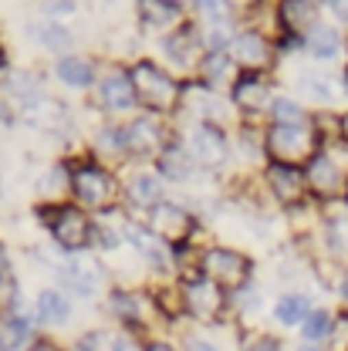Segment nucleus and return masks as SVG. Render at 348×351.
I'll list each match as a JSON object with an SVG mask.
<instances>
[{
	"mask_svg": "<svg viewBox=\"0 0 348 351\" xmlns=\"http://www.w3.org/2000/svg\"><path fill=\"white\" fill-rule=\"evenodd\" d=\"M129 78L135 88V101L149 112V115H176L179 101H183V82L173 71H166L159 61L152 58H135L129 64Z\"/></svg>",
	"mask_w": 348,
	"mask_h": 351,
	"instance_id": "f257e3e1",
	"label": "nucleus"
},
{
	"mask_svg": "<svg viewBox=\"0 0 348 351\" xmlns=\"http://www.w3.org/2000/svg\"><path fill=\"white\" fill-rule=\"evenodd\" d=\"M71 199L91 213V217H102V213H112L119 210L122 203V182L119 176L91 159H82V162H71Z\"/></svg>",
	"mask_w": 348,
	"mask_h": 351,
	"instance_id": "f03ea898",
	"label": "nucleus"
},
{
	"mask_svg": "<svg viewBox=\"0 0 348 351\" xmlns=\"http://www.w3.org/2000/svg\"><path fill=\"white\" fill-rule=\"evenodd\" d=\"M38 217L44 219V230L61 254L75 257V254H85L88 247H95V217L85 213L78 203L38 206Z\"/></svg>",
	"mask_w": 348,
	"mask_h": 351,
	"instance_id": "7ed1b4c3",
	"label": "nucleus"
},
{
	"mask_svg": "<svg viewBox=\"0 0 348 351\" xmlns=\"http://www.w3.org/2000/svg\"><path fill=\"white\" fill-rule=\"evenodd\" d=\"M325 135L318 125H267L264 129V156L267 162H281V166H298L305 169L308 162L321 152Z\"/></svg>",
	"mask_w": 348,
	"mask_h": 351,
	"instance_id": "20e7f679",
	"label": "nucleus"
},
{
	"mask_svg": "<svg viewBox=\"0 0 348 351\" xmlns=\"http://www.w3.org/2000/svg\"><path fill=\"white\" fill-rule=\"evenodd\" d=\"M176 138L183 142V149L189 152L193 166L200 173H217L230 162L233 156V138L230 132L220 129V125H210V122H196V125H183L176 129Z\"/></svg>",
	"mask_w": 348,
	"mask_h": 351,
	"instance_id": "39448f33",
	"label": "nucleus"
},
{
	"mask_svg": "<svg viewBox=\"0 0 348 351\" xmlns=\"http://www.w3.org/2000/svg\"><path fill=\"white\" fill-rule=\"evenodd\" d=\"M179 294H183V314L196 324H220L230 311V294L203 274L179 277Z\"/></svg>",
	"mask_w": 348,
	"mask_h": 351,
	"instance_id": "423d86ee",
	"label": "nucleus"
},
{
	"mask_svg": "<svg viewBox=\"0 0 348 351\" xmlns=\"http://www.w3.org/2000/svg\"><path fill=\"white\" fill-rule=\"evenodd\" d=\"M196 274L210 277L227 294H233V291H240V287H247V284L254 280V257H247L244 250H233V247L210 243V247H203V254H200Z\"/></svg>",
	"mask_w": 348,
	"mask_h": 351,
	"instance_id": "0eeeda50",
	"label": "nucleus"
},
{
	"mask_svg": "<svg viewBox=\"0 0 348 351\" xmlns=\"http://www.w3.org/2000/svg\"><path fill=\"white\" fill-rule=\"evenodd\" d=\"M105 304H108V314H112L126 331L146 335L149 328H156V324L163 321L152 291H139V287H112L108 298H105Z\"/></svg>",
	"mask_w": 348,
	"mask_h": 351,
	"instance_id": "6e6552de",
	"label": "nucleus"
},
{
	"mask_svg": "<svg viewBox=\"0 0 348 351\" xmlns=\"http://www.w3.org/2000/svg\"><path fill=\"white\" fill-rule=\"evenodd\" d=\"M156 237H163L173 250H179V247H189L193 240H196V233L203 230L200 226V219H196V213L189 210V206H183V203H176V199H163L159 206H152L149 213H146V219H142Z\"/></svg>",
	"mask_w": 348,
	"mask_h": 351,
	"instance_id": "1a4fd4ad",
	"label": "nucleus"
},
{
	"mask_svg": "<svg viewBox=\"0 0 348 351\" xmlns=\"http://www.w3.org/2000/svg\"><path fill=\"white\" fill-rule=\"evenodd\" d=\"M54 277H58L65 294H75L82 301H95L105 291V284H108L105 263L98 257H91V254H75V257L61 261L54 267Z\"/></svg>",
	"mask_w": 348,
	"mask_h": 351,
	"instance_id": "9d476101",
	"label": "nucleus"
},
{
	"mask_svg": "<svg viewBox=\"0 0 348 351\" xmlns=\"http://www.w3.org/2000/svg\"><path fill=\"white\" fill-rule=\"evenodd\" d=\"M122 129H126L129 159H139V162H156V159L166 152V145L176 138V129L166 125V119L149 115V112H142V115L129 119Z\"/></svg>",
	"mask_w": 348,
	"mask_h": 351,
	"instance_id": "9b49d317",
	"label": "nucleus"
},
{
	"mask_svg": "<svg viewBox=\"0 0 348 351\" xmlns=\"http://www.w3.org/2000/svg\"><path fill=\"white\" fill-rule=\"evenodd\" d=\"M277 41H270L267 34L254 31V27H244L237 31V38L230 44V58L240 71H251V75H270L274 64H277Z\"/></svg>",
	"mask_w": 348,
	"mask_h": 351,
	"instance_id": "f8f14e48",
	"label": "nucleus"
},
{
	"mask_svg": "<svg viewBox=\"0 0 348 351\" xmlns=\"http://www.w3.org/2000/svg\"><path fill=\"white\" fill-rule=\"evenodd\" d=\"M159 47H163V54H166L170 64L183 68V71H193V75L200 71V61H203V54H207L196 21H183L170 34H163V38H159Z\"/></svg>",
	"mask_w": 348,
	"mask_h": 351,
	"instance_id": "ddd939ff",
	"label": "nucleus"
},
{
	"mask_svg": "<svg viewBox=\"0 0 348 351\" xmlns=\"http://www.w3.org/2000/svg\"><path fill=\"white\" fill-rule=\"evenodd\" d=\"M264 189L284 210H294V206L308 203V179H305V169H298V166L264 162Z\"/></svg>",
	"mask_w": 348,
	"mask_h": 351,
	"instance_id": "4468645a",
	"label": "nucleus"
},
{
	"mask_svg": "<svg viewBox=\"0 0 348 351\" xmlns=\"http://www.w3.org/2000/svg\"><path fill=\"white\" fill-rule=\"evenodd\" d=\"M95 101L105 115H122V112H132L139 101H135V88H132L129 68L122 64H108L102 71V78L95 82Z\"/></svg>",
	"mask_w": 348,
	"mask_h": 351,
	"instance_id": "2eb2a0df",
	"label": "nucleus"
},
{
	"mask_svg": "<svg viewBox=\"0 0 348 351\" xmlns=\"http://www.w3.org/2000/svg\"><path fill=\"white\" fill-rule=\"evenodd\" d=\"M122 210H132V213H149L152 206H159L163 199H166V182L159 179V173L149 166H139V169H132L126 179H122Z\"/></svg>",
	"mask_w": 348,
	"mask_h": 351,
	"instance_id": "dca6fc26",
	"label": "nucleus"
},
{
	"mask_svg": "<svg viewBox=\"0 0 348 351\" xmlns=\"http://www.w3.org/2000/svg\"><path fill=\"white\" fill-rule=\"evenodd\" d=\"M126 243H132V250L139 254V261L146 267H152V270H176V250L163 237H156L142 219L139 223L132 217L126 219Z\"/></svg>",
	"mask_w": 348,
	"mask_h": 351,
	"instance_id": "f3484780",
	"label": "nucleus"
},
{
	"mask_svg": "<svg viewBox=\"0 0 348 351\" xmlns=\"http://www.w3.org/2000/svg\"><path fill=\"white\" fill-rule=\"evenodd\" d=\"M274 85H270V75H251V71H240V78L230 88V101L240 115L254 119L261 112H270L274 105Z\"/></svg>",
	"mask_w": 348,
	"mask_h": 351,
	"instance_id": "a211bd4d",
	"label": "nucleus"
},
{
	"mask_svg": "<svg viewBox=\"0 0 348 351\" xmlns=\"http://www.w3.org/2000/svg\"><path fill=\"white\" fill-rule=\"evenodd\" d=\"M305 179H308V193L314 199H325V203L328 199H338L348 189V176L342 169V162H335L325 149L305 166Z\"/></svg>",
	"mask_w": 348,
	"mask_h": 351,
	"instance_id": "6ab92c4d",
	"label": "nucleus"
},
{
	"mask_svg": "<svg viewBox=\"0 0 348 351\" xmlns=\"http://www.w3.org/2000/svg\"><path fill=\"white\" fill-rule=\"evenodd\" d=\"M318 3H311V0H281L277 3V21H281V34L284 38H298V41H305L308 34L321 24L318 21Z\"/></svg>",
	"mask_w": 348,
	"mask_h": 351,
	"instance_id": "aec40b11",
	"label": "nucleus"
},
{
	"mask_svg": "<svg viewBox=\"0 0 348 351\" xmlns=\"http://www.w3.org/2000/svg\"><path fill=\"white\" fill-rule=\"evenodd\" d=\"M91 162L105 166V169H115L122 162H129V145H126V129L122 125H102L91 138Z\"/></svg>",
	"mask_w": 348,
	"mask_h": 351,
	"instance_id": "412c9836",
	"label": "nucleus"
},
{
	"mask_svg": "<svg viewBox=\"0 0 348 351\" xmlns=\"http://www.w3.org/2000/svg\"><path fill=\"white\" fill-rule=\"evenodd\" d=\"M237 78H240V68L233 64L230 51H207L203 54L200 71H196V82H203L210 91H223L227 88V95H230V88H233Z\"/></svg>",
	"mask_w": 348,
	"mask_h": 351,
	"instance_id": "4be33fe9",
	"label": "nucleus"
},
{
	"mask_svg": "<svg viewBox=\"0 0 348 351\" xmlns=\"http://www.w3.org/2000/svg\"><path fill=\"white\" fill-rule=\"evenodd\" d=\"M27 41H34L38 47L44 51H51L54 58H65V54H71V47H75V34L65 27V24H58V21H51V17H41V21H27Z\"/></svg>",
	"mask_w": 348,
	"mask_h": 351,
	"instance_id": "5701e85b",
	"label": "nucleus"
},
{
	"mask_svg": "<svg viewBox=\"0 0 348 351\" xmlns=\"http://www.w3.org/2000/svg\"><path fill=\"white\" fill-rule=\"evenodd\" d=\"M0 91H3V98H7V105H14V108H24V105H31L34 98H41V75L38 71H31V68H10L7 75H3V82H0Z\"/></svg>",
	"mask_w": 348,
	"mask_h": 351,
	"instance_id": "b1692460",
	"label": "nucleus"
},
{
	"mask_svg": "<svg viewBox=\"0 0 348 351\" xmlns=\"http://www.w3.org/2000/svg\"><path fill=\"white\" fill-rule=\"evenodd\" d=\"M51 75H54L65 88H75V91H88V88H95V82H98V75H95V61H91V58H82V54L54 58Z\"/></svg>",
	"mask_w": 348,
	"mask_h": 351,
	"instance_id": "393cba45",
	"label": "nucleus"
},
{
	"mask_svg": "<svg viewBox=\"0 0 348 351\" xmlns=\"http://www.w3.org/2000/svg\"><path fill=\"white\" fill-rule=\"evenodd\" d=\"M34 196H38V206H61L65 196H71V166L54 162L51 169H44L34 182Z\"/></svg>",
	"mask_w": 348,
	"mask_h": 351,
	"instance_id": "a878e982",
	"label": "nucleus"
},
{
	"mask_svg": "<svg viewBox=\"0 0 348 351\" xmlns=\"http://www.w3.org/2000/svg\"><path fill=\"white\" fill-rule=\"evenodd\" d=\"M183 10H186V7H183V3H173V0H142V3H135L139 24L156 27V31H163V34H170L183 21H189Z\"/></svg>",
	"mask_w": 348,
	"mask_h": 351,
	"instance_id": "bb28decb",
	"label": "nucleus"
},
{
	"mask_svg": "<svg viewBox=\"0 0 348 351\" xmlns=\"http://www.w3.org/2000/svg\"><path fill=\"white\" fill-rule=\"evenodd\" d=\"M152 169L159 173L163 182H189L193 176L200 173V169L193 166V159H189V152L183 149V142H179V138H173V142L166 145V152L152 162Z\"/></svg>",
	"mask_w": 348,
	"mask_h": 351,
	"instance_id": "cd10ccee",
	"label": "nucleus"
},
{
	"mask_svg": "<svg viewBox=\"0 0 348 351\" xmlns=\"http://www.w3.org/2000/svg\"><path fill=\"white\" fill-rule=\"evenodd\" d=\"M17 115H21L27 125H34V129H41V132H58L68 122L65 105H61L58 98H51V95H41V98H34L31 105L17 108Z\"/></svg>",
	"mask_w": 348,
	"mask_h": 351,
	"instance_id": "c85d7f7f",
	"label": "nucleus"
},
{
	"mask_svg": "<svg viewBox=\"0 0 348 351\" xmlns=\"http://www.w3.org/2000/svg\"><path fill=\"white\" fill-rule=\"evenodd\" d=\"M34 317L44 328H61L71 321V301L61 287H44L41 294L34 298Z\"/></svg>",
	"mask_w": 348,
	"mask_h": 351,
	"instance_id": "c756f323",
	"label": "nucleus"
},
{
	"mask_svg": "<svg viewBox=\"0 0 348 351\" xmlns=\"http://www.w3.org/2000/svg\"><path fill=\"white\" fill-rule=\"evenodd\" d=\"M0 338H3V348L7 351H24V348L31 351L38 345L34 324L24 314H17V311H10V314L0 317Z\"/></svg>",
	"mask_w": 348,
	"mask_h": 351,
	"instance_id": "7c9ffc66",
	"label": "nucleus"
},
{
	"mask_svg": "<svg viewBox=\"0 0 348 351\" xmlns=\"http://www.w3.org/2000/svg\"><path fill=\"white\" fill-rule=\"evenodd\" d=\"M267 115H270V125H294V129L314 125V122H311V112H308L298 98H291V95H277Z\"/></svg>",
	"mask_w": 348,
	"mask_h": 351,
	"instance_id": "2f4dec72",
	"label": "nucleus"
},
{
	"mask_svg": "<svg viewBox=\"0 0 348 351\" xmlns=\"http://www.w3.org/2000/svg\"><path fill=\"white\" fill-rule=\"evenodd\" d=\"M305 51L311 58H318V61H332V58H338V51H342V34H338L332 24H318L305 38Z\"/></svg>",
	"mask_w": 348,
	"mask_h": 351,
	"instance_id": "473e14b6",
	"label": "nucleus"
},
{
	"mask_svg": "<svg viewBox=\"0 0 348 351\" xmlns=\"http://www.w3.org/2000/svg\"><path fill=\"white\" fill-rule=\"evenodd\" d=\"M311 311L314 307H311V301H308L305 294H281L274 301V321L284 324V328H301Z\"/></svg>",
	"mask_w": 348,
	"mask_h": 351,
	"instance_id": "72a5a7b5",
	"label": "nucleus"
},
{
	"mask_svg": "<svg viewBox=\"0 0 348 351\" xmlns=\"http://www.w3.org/2000/svg\"><path fill=\"white\" fill-rule=\"evenodd\" d=\"M332 331H335V314H332V311L314 307V311L305 317V324H301V345H314V348H321V345H328V341H332Z\"/></svg>",
	"mask_w": 348,
	"mask_h": 351,
	"instance_id": "f704fd0d",
	"label": "nucleus"
},
{
	"mask_svg": "<svg viewBox=\"0 0 348 351\" xmlns=\"http://www.w3.org/2000/svg\"><path fill=\"white\" fill-rule=\"evenodd\" d=\"M294 88H298V95H305L314 105H328L335 98V85L325 75H301V78H294Z\"/></svg>",
	"mask_w": 348,
	"mask_h": 351,
	"instance_id": "c9c22d12",
	"label": "nucleus"
},
{
	"mask_svg": "<svg viewBox=\"0 0 348 351\" xmlns=\"http://www.w3.org/2000/svg\"><path fill=\"white\" fill-rule=\"evenodd\" d=\"M122 335H115L112 328H91L85 335H78L75 341V351H115Z\"/></svg>",
	"mask_w": 348,
	"mask_h": 351,
	"instance_id": "e433bc0d",
	"label": "nucleus"
},
{
	"mask_svg": "<svg viewBox=\"0 0 348 351\" xmlns=\"http://www.w3.org/2000/svg\"><path fill=\"white\" fill-rule=\"evenodd\" d=\"M257 307H261V291H257L254 280H251L247 287H240V291L230 294V311H233L237 317H247V314H254Z\"/></svg>",
	"mask_w": 348,
	"mask_h": 351,
	"instance_id": "4c0bfd02",
	"label": "nucleus"
},
{
	"mask_svg": "<svg viewBox=\"0 0 348 351\" xmlns=\"http://www.w3.org/2000/svg\"><path fill=\"white\" fill-rule=\"evenodd\" d=\"M244 351H284V345H281V338H274V335H244V345H240Z\"/></svg>",
	"mask_w": 348,
	"mask_h": 351,
	"instance_id": "58836bf2",
	"label": "nucleus"
},
{
	"mask_svg": "<svg viewBox=\"0 0 348 351\" xmlns=\"http://www.w3.org/2000/svg\"><path fill=\"white\" fill-rule=\"evenodd\" d=\"M17 301H21V291H17L14 277H0V317H3V314H10Z\"/></svg>",
	"mask_w": 348,
	"mask_h": 351,
	"instance_id": "ea45409f",
	"label": "nucleus"
},
{
	"mask_svg": "<svg viewBox=\"0 0 348 351\" xmlns=\"http://www.w3.org/2000/svg\"><path fill=\"white\" fill-rule=\"evenodd\" d=\"M75 10H78L75 0H61V3H58V0H47V3H44V14H47L51 21H58V17H71Z\"/></svg>",
	"mask_w": 348,
	"mask_h": 351,
	"instance_id": "a19ab883",
	"label": "nucleus"
},
{
	"mask_svg": "<svg viewBox=\"0 0 348 351\" xmlns=\"http://www.w3.org/2000/svg\"><path fill=\"white\" fill-rule=\"evenodd\" d=\"M183 351H220V348L210 341V338H203V335H193V331H189V335L183 338Z\"/></svg>",
	"mask_w": 348,
	"mask_h": 351,
	"instance_id": "79ce46f5",
	"label": "nucleus"
},
{
	"mask_svg": "<svg viewBox=\"0 0 348 351\" xmlns=\"http://www.w3.org/2000/svg\"><path fill=\"white\" fill-rule=\"evenodd\" d=\"M115 351H142V338H132V335H122Z\"/></svg>",
	"mask_w": 348,
	"mask_h": 351,
	"instance_id": "37998d69",
	"label": "nucleus"
},
{
	"mask_svg": "<svg viewBox=\"0 0 348 351\" xmlns=\"http://www.w3.org/2000/svg\"><path fill=\"white\" fill-rule=\"evenodd\" d=\"M142 351H176L166 338H152V341H142Z\"/></svg>",
	"mask_w": 348,
	"mask_h": 351,
	"instance_id": "c03bdc74",
	"label": "nucleus"
},
{
	"mask_svg": "<svg viewBox=\"0 0 348 351\" xmlns=\"http://www.w3.org/2000/svg\"><path fill=\"white\" fill-rule=\"evenodd\" d=\"M328 10H335V14H338V21H345L348 24V0H332V3H328Z\"/></svg>",
	"mask_w": 348,
	"mask_h": 351,
	"instance_id": "a18cd8bd",
	"label": "nucleus"
},
{
	"mask_svg": "<svg viewBox=\"0 0 348 351\" xmlns=\"http://www.w3.org/2000/svg\"><path fill=\"white\" fill-rule=\"evenodd\" d=\"M0 277H10V254L3 243H0Z\"/></svg>",
	"mask_w": 348,
	"mask_h": 351,
	"instance_id": "49530a36",
	"label": "nucleus"
},
{
	"mask_svg": "<svg viewBox=\"0 0 348 351\" xmlns=\"http://www.w3.org/2000/svg\"><path fill=\"white\" fill-rule=\"evenodd\" d=\"M31 351H65V348H61V345H54V341H47V338H38V345H34Z\"/></svg>",
	"mask_w": 348,
	"mask_h": 351,
	"instance_id": "de8ad7c7",
	"label": "nucleus"
},
{
	"mask_svg": "<svg viewBox=\"0 0 348 351\" xmlns=\"http://www.w3.org/2000/svg\"><path fill=\"white\" fill-rule=\"evenodd\" d=\"M7 71H10V64H7V51H3V44H0V82H3Z\"/></svg>",
	"mask_w": 348,
	"mask_h": 351,
	"instance_id": "09e8293b",
	"label": "nucleus"
},
{
	"mask_svg": "<svg viewBox=\"0 0 348 351\" xmlns=\"http://www.w3.org/2000/svg\"><path fill=\"white\" fill-rule=\"evenodd\" d=\"M338 294H342V301L348 304V270L342 274V284H338Z\"/></svg>",
	"mask_w": 348,
	"mask_h": 351,
	"instance_id": "8fccbe9b",
	"label": "nucleus"
},
{
	"mask_svg": "<svg viewBox=\"0 0 348 351\" xmlns=\"http://www.w3.org/2000/svg\"><path fill=\"white\" fill-rule=\"evenodd\" d=\"M338 135L348 142V115H342V122H338Z\"/></svg>",
	"mask_w": 348,
	"mask_h": 351,
	"instance_id": "3c124183",
	"label": "nucleus"
},
{
	"mask_svg": "<svg viewBox=\"0 0 348 351\" xmlns=\"http://www.w3.org/2000/svg\"><path fill=\"white\" fill-rule=\"evenodd\" d=\"M0 351H7V348H3V338H0Z\"/></svg>",
	"mask_w": 348,
	"mask_h": 351,
	"instance_id": "603ef678",
	"label": "nucleus"
},
{
	"mask_svg": "<svg viewBox=\"0 0 348 351\" xmlns=\"http://www.w3.org/2000/svg\"><path fill=\"white\" fill-rule=\"evenodd\" d=\"M0 196H3V182H0Z\"/></svg>",
	"mask_w": 348,
	"mask_h": 351,
	"instance_id": "864d4df0",
	"label": "nucleus"
},
{
	"mask_svg": "<svg viewBox=\"0 0 348 351\" xmlns=\"http://www.w3.org/2000/svg\"><path fill=\"white\" fill-rule=\"evenodd\" d=\"M345 203H348V189H345Z\"/></svg>",
	"mask_w": 348,
	"mask_h": 351,
	"instance_id": "5fc2aeb1",
	"label": "nucleus"
},
{
	"mask_svg": "<svg viewBox=\"0 0 348 351\" xmlns=\"http://www.w3.org/2000/svg\"><path fill=\"white\" fill-rule=\"evenodd\" d=\"M345 47H348V41H345Z\"/></svg>",
	"mask_w": 348,
	"mask_h": 351,
	"instance_id": "6e6d98bb",
	"label": "nucleus"
}]
</instances>
